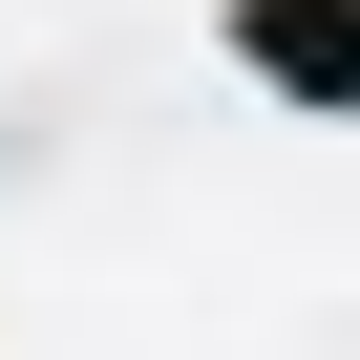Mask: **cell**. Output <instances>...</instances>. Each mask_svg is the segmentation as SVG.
<instances>
[{
	"mask_svg": "<svg viewBox=\"0 0 360 360\" xmlns=\"http://www.w3.org/2000/svg\"><path fill=\"white\" fill-rule=\"evenodd\" d=\"M233 64H255L276 106H339V85H360V0H233Z\"/></svg>",
	"mask_w": 360,
	"mask_h": 360,
	"instance_id": "obj_1",
	"label": "cell"
}]
</instances>
